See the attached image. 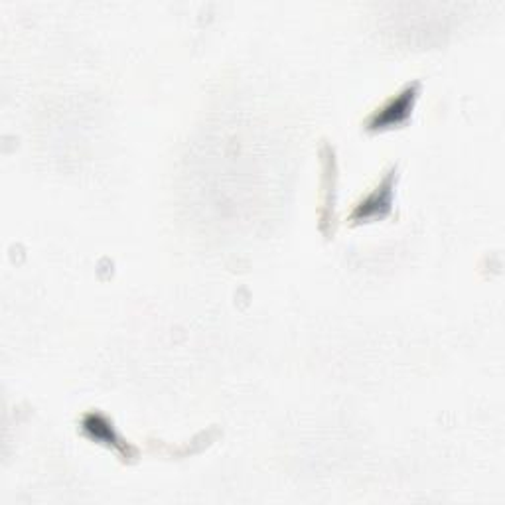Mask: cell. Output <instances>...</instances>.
<instances>
[{"label":"cell","mask_w":505,"mask_h":505,"mask_svg":"<svg viewBox=\"0 0 505 505\" xmlns=\"http://www.w3.org/2000/svg\"><path fill=\"white\" fill-rule=\"evenodd\" d=\"M417 89H419L417 84L403 89L397 97H393L389 103L383 105L377 113L369 119V127L371 128H387V127L403 123V120L409 117L412 103H415Z\"/></svg>","instance_id":"obj_1"},{"label":"cell","mask_w":505,"mask_h":505,"mask_svg":"<svg viewBox=\"0 0 505 505\" xmlns=\"http://www.w3.org/2000/svg\"><path fill=\"white\" fill-rule=\"evenodd\" d=\"M391 174L383 180V184L376 188L371 194L361 201V204L353 209V219H369V217H381L391 206Z\"/></svg>","instance_id":"obj_2"}]
</instances>
